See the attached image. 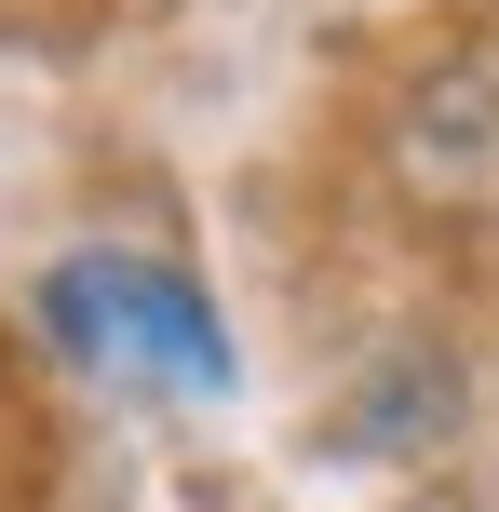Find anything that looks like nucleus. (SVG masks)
I'll return each mask as SVG.
<instances>
[{
	"mask_svg": "<svg viewBox=\"0 0 499 512\" xmlns=\"http://www.w3.org/2000/svg\"><path fill=\"white\" fill-rule=\"evenodd\" d=\"M41 324H54L68 364H95L122 391H230V324L162 256H68L41 283Z\"/></svg>",
	"mask_w": 499,
	"mask_h": 512,
	"instance_id": "f257e3e1",
	"label": "nucleus"
},
{
	"mask_svg": "<svg viewBox=\"0 0 499 512\" xmlns=\"http://www.w3.org/2000/svg\"><path fill=\"white\" fill-rule=\"evenodd\" d=\"M405 176L432 203H486L499 189V54H459L419 108H405Z\"/></svg>",
	"mask_w": 499,
	"mask_h": 512,
	"instance_id": "f03ea898",
	"label": "nucleus"
}]
</instances>
